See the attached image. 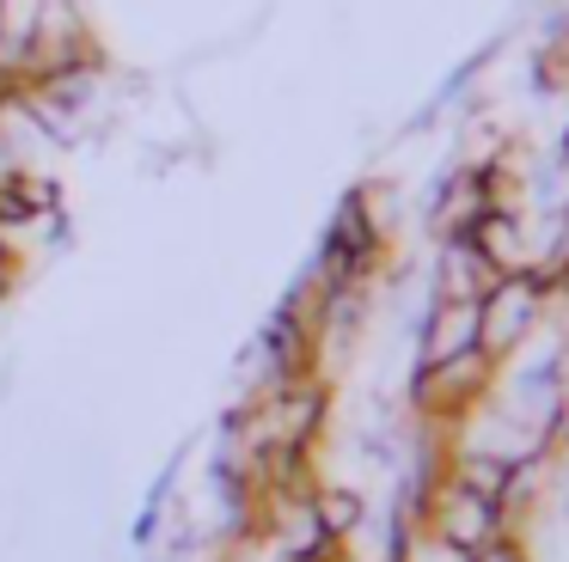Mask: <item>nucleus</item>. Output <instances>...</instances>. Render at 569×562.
<instances>
[{"mask_svg": "<svg viewBox=\"0 0 569 562\" xmlns=\"http://www.w3.org/2000/svg\"><path fill=\"white\" fill-rule=\"evenodd\" d=\"M496 379H502V367H496L483 349L453 354V361H441V367H410L405 410L417 415V422H435V428L453 434L471 410H483V403L496 398Z\"/></svg>", "mask_w": 569, "mask_h": 562, "instance_id": "1", "label": "nucleus"}, {"mask_svg": "<svg viewBox=\"0 0 569 562\" xmlns=\"http://www.w3.org/2000/svg\"><path fill=\"white\" fill-rule=\"evenodd\" d=\"M545 318H551V293H545V281L532 275V269L496 275L490 293L478 300V349L490 354L496 367H508L545 330Z\"/></svg>", "mask_w": 569, "mask_h": 562, "instance_id": "2", "label": "nucleus"}, {"mask_svg": "<svg viewBox=\"0 0 569 562\" xmlns=\"http://www.w3.org/2000/svg\"><path fill=\"white\" fill-rule=\"evenodd\" d=\"M490 208H496L490 171L453 165L441 183H435V195H429V239H471V227H478Z\"/></svg>", "mask_w": 569, "mask_h": 562, "instance_id": "3", "label": "nucleus"}, {"mask_svg": "<svg viewBox=\"0 0 569 562\" xmlns=\"http://www.w3.org/2000/svg\"><path fill=\"white\" fill-rule=\"evenodd\" d=\"M478 349V305L466 300H422L417 318V361L410 367H441L453 354Z\"/></svg>", "mask_w": 569, "mask_h": 562, "instance_id": "4", "label": "nucleus"}, {"mask_svg": "<svg viewBox=\"0 0 569 562\" xmlns=\"http://www.w3.org/2000/svg\"><path fill=\"white\" fill-rule=\"evenodd\" d=\"M496 269L490 257L478 251L471 239H435V263H429V300H466L478 305L490 293Z\"/></svg>", "mask_w": 569, "mask_h": 562, "instance_id": "5", "label": "nucleus"}, {"mask_svg": "<svg viewBox=\"0 0 569 562\" xmlns=\"http://www.w3.org/2000/svg\"><path fill=\"white\" fill-rule=\"evenodd\" d=\"M471 244L490 257L496 275H520V269H532V214H520V208H490V214L471 227Z\"/></svg>", "mask_w": 569, "mask_h": 562, "instance_id": "6", "label": "nucleus"}, {"mask_svg": "<svg viewBox=\"0 0 569 562\" xmlns=\"http://www.w3.org/2000/svg\"><path fill=\"white\" fill-rule=\"evenodd\" d=\"M307 501H312V520H319V532L331 538V544H343L361 525V513H368V495H361L356 483H337V476H319V489H312Z\"/></svg>", "mask_w": 569, "mask_h": 562, "instance_id": "7", "label": "nucleus"}, {"mask_svg": "<svg viewBox=\"0 0 569 562\" xmlns=\"http://www.w3.org/2000/svg\"><path fill=\"white\" fill-rule=\"evenodd\" d=\"M466 562H527V538H490V544H483V550H471V556Z\"/></svg>", "mask_w": 569, "mask_h": 562, "instance_id": "8", "label": "nucleus"}]
</instances>
